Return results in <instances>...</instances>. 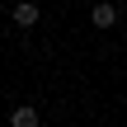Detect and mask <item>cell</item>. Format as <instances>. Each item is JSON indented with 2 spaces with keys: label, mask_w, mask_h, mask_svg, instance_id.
<instances>
[{
  "label": "cell",
  "mask_w": 127,
  "mask_h": 127,
  "mask_svg": "<svg viewBox=\"0 0 127 127\" xmlns=\"http://www.w3.org/2000/svg\"><path fill=\"white\" fill-rule=\"evenodd\" d=\"M118 19H123V9H118L113 0H99V5H90V24H94V28H118Z\"/></svg>",
  "instance_id": "1"
},
{
  "label": "cell",
  "mask_w": 127,
  "mask_h": 127,
  "mask_svg": "<svg viewBox=\"0 0 127 127\" xmlns=\"http://www.w3.org/2000/svg\"><path fill=\"white\" fill-rule=\"evenodd\" d=\"M5 123H9V127H38V123H42V113H38L33 104H14Z\"/></svg>",
  "instance_id": "2"
},
{
  "label": "cell",
  "mask_w": 127,
  "mask_h": 127,
  "mask_svg": "<svg viewBox=\"0 0 127 127\" xmlns=\"http://www.w3.org/2000/svg\"><path fill=\"white\" fill-rule=\"evenodd\" d=\"M9 19H14V24H19V28H33V24H38V19H42V9H38V5H33V0H19V5H14V9H9Z\"/></svg>",
  "instance_id": "3"
},
{
  "label": "cell",
  "mask_w": 127,
  "mask_h": 127,
  "mask_svg": "<svg viewBox=\"0 0 127 127\" xmlns=\"http://www.w3.org/2000/svg\"><path fill=\"white\" fill-rule=\"evenodd\" d=\"M5 118H9V113H5V108H0V123H5Z\"/></svg>",
  "instance_id": "4"
}]
</instances>
